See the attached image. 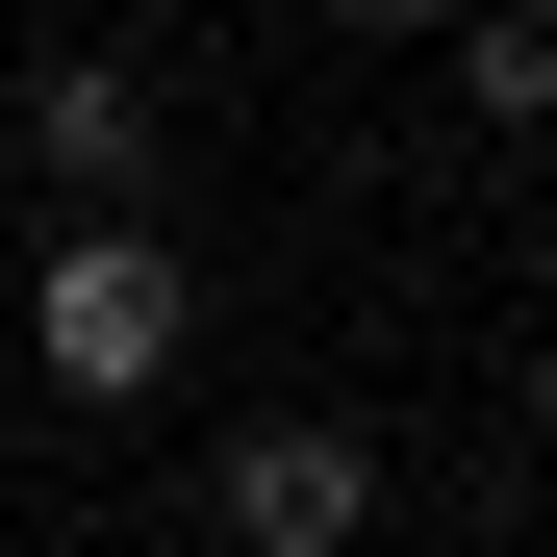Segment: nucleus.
<instances>
[{
    "label": "nucleus",
    "mask_w": 557,
    "mask_h": 557,
    "mask_svg": "<svg viewBox=\"0 0 557 557\" xmlns=\"http://www.w3.org/2000/svg\"><path fill=\"white\" fill-rule=\"evenodd\" d=\"M26 355H51V406H152L177 355H203V278H177L127 203H76V228H51V278H26Z\"/></svg>",
    "instance_id": "obj_1"
},
{
    "label": "nucleus",
    "mask_w": 557,
    "mask_h": 557,
    "mask_svg": "<svg viewBox=\"0 0 557 557\" xmlns=\"http://www.w3.org/2000/svg\"><path fill=\"white\" fill-rule=\"evenodd\" d=\"M203 507H228V557H355V532H381V431H355V406H253Z\"/></svg>",
    "instance_id": "obj_2"
},
{
    "label": "nucleus",
    "mask_w": 557,
    "mask_h": 557,
    "mask_svg": "<svg viewBox=\"0 0 557 557\" xmlns=\"http://www.w3.org/2000/svg\"><path fill=\"white\" fill-rule=\"evenodd\" d=\"M26 152L76 177V203H102V177H152V76H127V51H51V76H26Z\"/></svg>",
    "instance_id": "obj_3"
},
{
    "label": "nucleus",
    "mask_w": 557,
    "mask_h": 557,
    "mask_svg": "<svg viewBox=\"0 0 557 557\" xmlns=\"http://www.w3.org/2000/svg\"><path fill=\"white\" fill-rule=\"evenodd\" d=\"M456 102H482V127H557V0H456Z\"/></svg>",
    "instance_id": "obj_4"
},
{
    "label": "nucleus",
    "mask_w": 557,
    "mask_h": 557,
    "mask_svg": "<svg viewBox=\"0 0 557 557\" xmlns=\"http://www.w3.org/2000/svg\"><path fill=\"white\" fill-rule=\"evenodd\" d=\"M330 26H456V0H330Z\"/></svg>",
    "instance_id": "obj_5"
}]
</instances>
